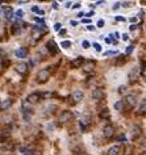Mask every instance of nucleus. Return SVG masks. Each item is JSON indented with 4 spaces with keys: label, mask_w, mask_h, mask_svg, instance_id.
Masks as SVG:
<instances>
[{
    "label": "nucleus",
    "mask_w": 146,
    "mask_h": 155,
    "mask_svg": "<svg viewBox=\"0 0 146 155\" xmlns=\"http://www.w3.org/2000/svg\"><path fill=\"white\" fill-rule=\"evenodd\" d=\"M49 78H50V72H49V70L42 69V70H40L38 74H37V82L38 83H46V82L49 80Z\"/></svg>",
    "instance_id": "obj_1"
},
{
    "label": "nucleus",
    "mask_w": 146,
    "mask_h": 155,
    "mask_svg": "<svg viewBox=\"0 0 146 155\" xmlns=\"http://www.w3.org/2000/svg\"><path fill=\"white\" fill-rule=\"evenodd\" d=\"M72 117H74V115H72L70 110H63L59 115V118H58V120H59L61 123H66V122H69V121H71Z\"/></svg>",
    "instance_id": "obj_2"
},
{
    "label": "nucleus",
    "mask_w": 146,
    "mask_h": 155,
    "mask_svg": "<svg viewBox=\"0 0 146 155\" xmlns=\"http://www.w3.org/2000/svg\"><path fill=\"white\" fill-rule=\"evenodd\" d=\"M45 32H46L45 25H42V26H33V29H32V34H33V37H34V38H41V36H42Z\"/></svg>",
    "instance_id": "obj_3"
},
{
    "label": "nucleus",
    "mask_w": 146,
    "mask_h": 155,
    "mask_svg": "<svg viewBox=\"0 0 146 155\" xmlns=\"http://www.w3.org/2000/svg\"><path fill=\"white\" fill-rule=\"evenodd\" d=\"M46 49H48V51L50 53V54H57L58 53V46H57V43H55L54 40L48 41V43H46Z\"/></svg>",
    "instance_id": "obj_4"
},
{
    "label": "nucleus",
    "mask_w": 146,
    "mask_h": 155,
    "mask_svg": "<svg viewBox=\"0 0 146 155\" xmlns=\"http://www.w3.org/2000/svg\"><path fill=\"white\" fill-rule=\"evenodd\" d=\"M90 123H91V117H90V116H82V117H80L79 126H80V129H82V132L86 130V126L90 125Z\"/></svg>",
    "instance_id": "obj_5"
},
{
    "label": "nucleus",
    "mask_w": 146,
    "mask_h": 155,
    "mask_svg": "<svg viewBox=\"0 0 146 155\" xmlns=\"http://www.w3.org/2000/svg\"><path fill=\"white\" fill-rule=\"evenodd\" d=\"M140 74H141V71H140V69H132L130 70V72H129V80L132 82V83H134V82H137V79L140 78Z\"/></svg>",
    "instance_id": "obj_6"
},
{
    "label": "nucleus",
    "mask_w": 146,
    "mask_h": 155,
    "mask_svg": "<svg viewBox=\"0 0 146 155\" xmlns=\"http://www.w3.org/2000/svg\"><path fill=\"white\" fill-rule=\"evenodd\" d=\"M91 96H92L94 100H103L104 99V92H103V89H100V88H95L94 91H92Z\"/></svg>",
    "instance_id": "obj_7"
},
{
    "label": "nucleus",
    "mask_w": 146,
    "mask_h": 155,
    "mask_svg": "<svg viewBox=\"0 0 146 155\" xmlns=\"http://www.w3.org/2000/svg\"><path fill=\"white\" fill-rule=\"evenodd\" d=\"M41 97H42V96H41V93H38V92H34V93H30V95H28V97H26V101H28L29 104H36Z\"/></svg>",
    "instance_id": "obj_8"
},
{
    "label": "nucleus",
    "mask_w": 146,
    "mask_h": 155,
    "mask_svg": "<svg viewBox=\"0 0 146 155\" xmlns=\"http://www.w3.org/2000/svg\"><path fill=\"white\" fill-rule=\"evenodd\" d=\"M103 133H104V137L105 138H112L115 135V128L112 126V125H107V126H104Z\"/></svg>",
    "instance_id": "obj_9"
},
{
    "label": "nucleus",
    "mask_w": 146,
    "mask_h": 155,
    "mask_svg": "<svg viewBox=\"0 0 146 155\" xmlns=\"http://www.w3.org/2000/svg\"><path fill=\"white\" fill-rule=\"evenodd\" d=\"M28 64L25 63V62H20V63L16 64V71L19 72V74H25L26 71H28Z\"/></svg>",
    "instance_id": "obj_10"
},
{
    "label": "nucleus",
    "mask_w": 146,
    "mask_h": 155,
    "mask_svg": "<svg viewBox=\"0 0 146 155\" xmlns=\"http://www.w3.org/2000/svg\"><path fill=\"white\" fill-rule=\"evenodd\" d=\"M84 63V58L83 57H78V58H75L74 60H71V67H74V69H78V67H80L82 64Z\"/></svg>",
    "instance_id": "obj_11"
},
{
    "label": "nucleus",
    "mask_w": 146,
    "mask_h": 155,
    "mask_svg": "<svg viewBox=\"0 0 146 155\" xmlns=\"http://www.w3.org/2000/svg\"><path fill=\"white\" fill-rule=\"evenodd\" d=\"M83 96H84V93L80 91V89H76V91L72 93V99H74L75 103H79V101L83 100Z\"/></svg>",
    "instance_id": "obj_12"
},
{
    "label": "nucleus",
    "mask_w": 146,
    "mask_h": 155,
    "mask_svg": "<svg viewBox=\"0 0 146 155\" xmlns=\"http://www.w3.org/2000/svg\"><path fill=\"white\" fill-rule=\"evenodd\" d=\"M14 54H16L17 58H25L26 55H28V50H26L25 47H19V49L14 51Z\"/></svg>",
    "instance_id": "obj_13"
},
{
    "label": "nucleus",
    "mask_w": 146,
    "mask_h": 155,
    "mask_svg": "<svg viewBox=\"0 0 146 155\" xmlns=\"http://www.w3.org/2000/svg\"><path fill=\"white\" fill-rule=\"evenodd\" d=\"M12 104H13V100H12V99H6L4 101H1V110L9 109L12 106Z\"/></svg>",
    "instance_id": "obj_14"
},
{
    "label": "nucleus",
    "mask_w": 146,
    "mask_h": 155,
    "mask_svg": "<svg viewBox=\"0 0 146 155\" xmlns=\"http://www.w3.org/2000/svg\"><path fill=\"white\" fill-rule=\"evenodd\" d=\"M125 101H126V104H129L130 106H134L136 104H137V97H136L134 95H128Z\"/></svg>",
    "instance_id": "obj_15"
},
{
    "label": "nucleus",
    "mask_w": 146,
    "mask_h": 155,
    "mask_svg": "<svg viewBox=\"0 0 146 155\" xmlns=\"http://www.w3.org/2000/svg\"><path fill=\"white\" fill-rule=\"evenodd\" d=\"M4 16H6L7 20H11V19L13 17V9H12L11 7H7V8L4 9Z\"/></svg>",
    "instance_id": "obj_16"
},
{
    "label": "nucleus",
    "mask_w": 146,
    "mask_h": 155,
    "mask_svg": "<svg viewBox=\"0 0 146 155\" xmlns=\"http://www.w3.org/2000/svg\"><path fill=\"white\" fill-rule=\"evenodd\" d=\"M120 146H112L111 149L108 150V155H118L120 154Z\"/></svg>",
    "instance_id": "obj_17"
},
{
    "label": "nucleus",
    "mask_w": 146,
    "mask_h": 155,
    "mask_svg": "<svg viewBox=\"0 0 146 155\" xmlns=\"http://www.w3.org/2000/svg\"><path fill=\"white\" fill-rule=\"evenodd\" d=\"M99 117H100L101 120H108V118L111 117V113H109L108 109H103L100 113H99Z\"/></svg>",
    "instance_id": "obj_18"
},
{
    "label": "nucleus",
    "mask_w": 146,
    "mask_h": 155,
    "mask_svg": "<svg viewBox=\"0 0 146 155\" xmlns=\"http://www.w3.org/2000/svg\"><path fill=\"white\" fill-rule=\"evenodd\" d=\"M115 109L116 110H118V112H121V110H124V106H125V104H124V101L123 100H120V101H116L115 103Z\"/></svg>",
    "instance_id": "obj_19"
},
{
    "label": "nucleus",
    "mask_w": 146,
    "mask_h": 155,
    "mask_svg": "<svg viewBox=\"0 0 146 155\" xmlns=\"http://www.w3.org/2000/svg\"><path fill=\"white\" fill-rule=\"evenodd\" d=\"M141 134V129L138 126H133L132 129V139H136V138L138 137V135Z\"/></svg>",
    "instance_id": "obj_20"
},
{
    "label": "nucleus",
    "mask_w": 146,
    "mask_h": 155,
    "mask_svg": "<svg viewBox=\"0 0 146 155\" xmlns=\"http://www.w3.org/2000/svg\"><path fill=\"white\" fill-rule=\"evenodd\" d=\"M94 67H95V63H94V62H90V63H86V66H84V71L90 72V71H92V70H94Z\"/></svg>",
    "instance_id": "obj_21"
},
{
    "label": "nucleus",
    "mask_w": 146,
    "mask_h": 155,
    "mask_svg": "<svg viewBox=\"0 0 146 155\" xmlns=\"http://www.w3.org/2000/svg\"><path fill=\"white\" fill-rule=\"evenodd\" d=\"M61 47L69 49V47H71V42H70V41H62V42H61Z\"/></svg>",
    "instance_id": "obj_22"
},
{
    "label": "nucleus",
    "mask_w": 146,
    "mask_h": 155,
    "mask_svg": "<svg viewBox=\"0 0 146 155\" xmlns=\"http://www.w3.org/2000/svg\"><path fill=\"white\" fill-rule=\"evenodd\" d=\"M138 112H140L141 115H146V103L141 104V105H140V109H138Z\"/></svg>",
    "instance_id": "obj_23"
},
{
    "label": "nucleus",
    "mask_w": 146,
    "mask_h": 155,
    "mask_svg": "<svg viewBox=\"0 0 146 155\" xmlns=\"http://www.w3.org/2000/svg\"><path fill=\"white\" fill-rule=\"evenodd\" d=\"M126 91H128V87L126 86H120L118 87V93H121V95L126 93Z\"/></svg>",
    "instance_id": "obj_24"
},
{
    "label": "nucleus",
    "mask_w": 146,
    "mask_h": 155,
    "mask_svg": "<svg viewBox=\"0 0 146 155\" xmlns=\"http://www.w3.org/2000/svg\"><path fill=\"white\" fill-rule=\"evenodd\" d=\"M20 151H23L24 155H33V151H30V150H26V149H24V147H21Z\"/></svg>",
    "instance_id": "obj_25"
},
{
    "label": "nucleus",
    "mask_w": 146,
    "mask_h": 155,
    "mask_svg": "<svg viewBox=\"0 0 146 155\" xmlns=\"http://www.w3.org/2000/svg\"><path fill=\"white\" fill-rule=\"evenodd\" d=\"M92 46H94V47H95V50H96V51H99V53L101 51V46L99 45V43H97V42H94V43H92Z\"/></svg>",
    "instance_id": "obj_26"
},
{
    "label": "nucleus",
    "mask_w": 146,
    "mask_h": 155,
    "mask_svg": "<svg viewBox=\"0 0 146 155\" xmlns=\"http://www.w3.org/2000/svg\"><path fill=\"white\" fill-rule=\"evenodd\" d=\"M118 51H116V50H109V51H105L104 53V55H117Z\"/></svg>",
    "instance_id": "obj_27"
},
{
    "label": "nucleus",
    "mask_w": 146,
    "mask_h": 155,
    "mask_svg": "<svg viewBox=\"0 0 146 155\" xmlns=\"http://www.w3.org/2000/svg\"><path fill=\"white\" fill-rule=\"evenodd\" d=\"M61 28H62V24H61V23H55L54 24V30H57V32H61Z\"/></svg>",
    "instance_id": "obj_28"
},
{
    "label": "nucleus",
    "mask_w": 146,
    "mask_h": 155,
    "mask_svg": "<svg viewBox=\"0 0 146 155\" xmlns=\"http://www.w3.org/2000/svg\"><path fill=\"white\" fill-rule=\"evenodd\" d=\"M133 50H134V46H128V47H126V55L132 54Z\"/></svg>",
    "instance_id": "obj_29"
},
{
    "label": "nucleus",
    "mask_w": 146,
    "mask_h": 155,
    "mask_svg": "<svg viewBox=\"0 0 146 155\" xmlns=\"http://www.w3.org/2000/svg\"><path fill=\"white\" fill-rule=\"evenodd\" d=\"M41 96H42L43 99H49V97H52V92H45V93H41Z\"/></svg>",
    "instance_id": "obj_30"
},
{
    "label": "nucleus",
    "mask_w": 146,
    "mask_h": 155,
    "mask_svg": "<svg viewBox=\"0 0 146 155\" xmlns=\"http://www.w3.org/2000/svg\"><path fill=\"white\" fill-rule=\"evenodd\" d=\"M23 14H24L23 9H19V11L16 12V16H17V19H21V17H23Z\"/></svg>",
    "instance_id": "obj_31"
},
{
    "label": "nucleus",
    "mask_w": 146,
    "mask_h": 155,
    "mask_svg": "<svg viewBox=\"0 0 146 155\" xmlns=\"http://www.w3.org/2000/svg\"><path fill=\"white\" fill-rule=\"evenodd\" d=\"M82 46H83L84 49H88V47H90V42H88V41H83V42H82Z\"/></svg>",
    "instance_id": "obj_32"
},
{
    "label": "nucleus",
    "mask_w": 146,
    "mask_h": 155,
    "mask_svg": "<svg viewBox=\"0 0 146 155\" xmlns=\"http://www.w3.org/2000/svg\"><path fill=\"white\" fill-rule=\"evenodd\" d=\"M36 23H40L41 25H45V21H43V19H38V17H34Z\"/></svg>",
    "instance_id": "obj_33"
},
{
    "label": "nucleus",
    "mask_w": 146,
    "mask_h": 155,
    "mask_svg": "<svg viewBox=\"0 0 146 155\" xmlns=\"http://www.w3.org/2000/svg\"><path fill=\"white\" fill-rule=\"evenodd\" d=\"M104 26V20H99L97 21V28H103Z\"/></svg>",
    "instance_id": "obj_34"
},
{
    "label": "nucleus",
    "mask_w": 146,
    "mask_h": 155,
    "mask_svg": "<svg viewBox=\"0 0 146 155\" xmlns=\"http://www.w3.org/2000/svg\"><path fill=\"white\" fill-rule=\"evenodd\" d=\"M87 29H88L90 32H94V30H95V26H94V25H91V24H90V25H87Z\"/></svg>",
    "instance_id": "obj_35"
},
{
    "label": "nucleus",
    "mask_w": 146,
    "mask_h": 155,
    "mask_svg": "<svg viewBox=\"0 0 146 155\" xmlns=\"http://www.w3.org/2000/svg\"><path fill=\"white\" fill-rule=\"evenodd\" d=\"M137 24H132V25H130V28H129V29H130V30H136V29H137Z\"/></svg>",
    "instance_id": "obj_36"
},
{
    "label": "nucleus",
    "mask_w": 146,
    "mask_h": 155,
    "mask_svg": "<svg viewBox=\"0 0 146 155\" xmlns=\"http://www.w3.org/2000/svg\"><path fill=\"white\" fill-rule=\"evenodd\" d=\"M141 146L145 147V149H146V138H143L142 141H141Z\"/></svg>",
    "instance_id": "obj_37"
},
{
    "label": "nucleus",
    "mask_w": 146,
    "mask_h": 155,
    "mask_svg": "<svg viewBox=\"0 0 146 155\" xmlns=\"http://www.w3.org/2000/svg\"><path fill=\"white\" fill-rule=\"evenodd\" d=\"M120 5H121L120 3H116L115 5H113V11H116V9H118V8H120Z\"/></svg>",
    "instance_id": "obj_38"
},
{
    "label": "nucleus",
    "mask_w": 146,
    "mask_h": 155,
    "mask_svg": "<svg viewBox=\"0 0 146 155\" xmlns=\"http://www.w3.org/2000/svg\"><path fill=\"white\" fill-rule=\"evenodd\" d=\"M52 5H53V8H54V9H58V3H57V1H53Z\"/></svg>",
    "instance_id": "obj_39"
},
{
    "label": "nucleus",
    "mask_w": 146,
    "mask_h": 155,
    "mask_svg": "<svg viewBox=\"0 0 146 155\" xmlns=\"http://www.w3.org/2000/svg\"><path fill=\"white\" fill-rule=\"evenodd\" d=\"M32 11H33V12H37V13H38V12H40L41 9L38 8V7H33V8H32Z\"/></svg>",
    "instance_id": "obj_40"
},
{
    "label": "nucleus",
    "mask_w": 146,
    "mask_h": 155,
    "mask_svg": "<svg viewBox=\"0 0 146 155\" xmlns=\"http://www.w3.org/2000/svg\"><path fill=\"white\" fill-rule=\"evenodd\" d=\"M118 141H124V142H125V141H126L125 135H120V137H118Z\"/></svg>",
    "instance_id": "obj_41"
},
{
    "label": "nucleus",
    "mask_w": 146,
    "mask_h": 155,
    "mask_svg": "<svg viewBox=\"0 0 146 155\" xmlns=\"http://www.w3.org/2000/svg\"><path fill=\"white\" fill-rule=\"evenodd\" d=\"M116 20H117V21H123V23H124V21H125V19L121 17V16H117V17H116Z\"/></svg>",
    "instance_id": "obj_42"
},
{
    "label": "nucleus",
    "mask_w": 146,
    "mask_h": 155,
    "mask_svg": "<svg viewBox=\"0 0 146 155\" xmlns=\"http://www.w3.org/2000/svg\"><path fill=\"white\" fill-rule=\"evenodd\" d=\"M72 8H80V3H75L74 5H72Z\"/></svg>",
    "instance_id": "obj_43"
},
{
    "label": "nucleus",
    "mask_w": 146,
    "mask_h": 155,
    "mask_svg": "<svg viewBox=\"0 0 146 155\" xmlns=\"http://www.w3.org/2000/svg\"><path fill=\"white\" fill-rule=\"evenodd\" d=\"M87 17H91V16H94V11H91V12H88V13L86 14Z\"/></svg>",
    "instance_id": "obj_44"
},
{
    "label": "nucleus",
    "mask_w": 146,
    "mask_h": 155,
    "mask_svg": "<svg viewBox=\"0 0 146 155\" xmlns=\"http://www.w3.org/2000/svg\"><path fill=\"white\" fill-rule=\"evenodd\" d=\"M82 21H83L84 24H88V25H90V19H83Z\"/></svg>",
    "instance_id": "obj_45"
},
{
    "label": "nucleus",
    "mask_w": 146,
    "mask_h": 155,
    "mask_svg": "<svg viewBox=\"0 0 146 155\" xmlns=\"http://www.w3.org/2000/svg\"><path fill=\"white\" fill-rule=\"evenodd\" d=\"M128 34H123V41H128Z\"/></svg>",
    "instance_id": "obj_46"
},
{
    "label": "nucleus",
    "mask_w": 146,
    "mask_h": 155,
    "mask_svg": "<svg viewBox=\"0 0 146 155\" xmlns=\"http://www.w3.org/2000/svg\"><path fill=\"white\" fill-rule=\"evenodd\" d=\"M70 5H71V1H67V3L65 4V7H66V8H70Z\"/></svg>",
    "instance_id": "obj_47"
},
{
    "label": "nucleus",
    "mask_w": 146,
    "mask_h": 155,
    "mask_svg": "<svg viewBox=\"0 0 146 155\" xmlns=\"http://www.w3.org/2000/svg\"><path fill=\"white\" fill-rule=\"evenodd\" d=\"M113 36H115V38H118V37H120V33L116 32V33H113Z\"/></svg>",
    "instance_id": "obj_48"
},
{
    "label": "nucleus",
    "mask_w": 146,
    "mask_h": 155,
    "mask_svg": "<svg viewBox=\"0 0 146 155\" xmlns=\"http://www.w3.org/2000/svg\"><path fill=\"white\" fill-rule=\"evenodd\" d=\"M65 33H66V30H65V29H62V30H61V32H59V34H61V36H63V34H65Z\"/></svg>",
    "instance_id": "obj_49"
},
{
    "label": "nucleus",
    "mask_w": 146,
    "mask_h": 155,
    "mask_svg": "<svg viewBox=\"0 0 146 155\" xmlns=\"http://www.w3.org/2000/svg\"><path fill=\"white\" fill-rule=\"evenodd\" d=\"M82 16H84V13L83 12H79V13H78V17H82Z\"/></svg>",
    "instance_id": "obj_50"
},
{
    "label": "nucleus",
    "mask_w": 146,
    "mask_h": 155,
    "mask_svg": "<svg viewBox=\"0 0 146 155\" xmlns=\"http://www.w3.org/2000/svg\"><path fill=\"white\" fill-rule=\"evenodd\" d=\"M130 21H132V23H136V21H137V19H136V17H130Z\"/></svg>",
    "instance_id": "obj_51"
},
{
    "label": "nucleus",
    "mask_w": 146,
    "mask_h": 155,
    "mask_svg": "<svg viewBox=\"0 0 146 155\" xmlns=\"http://www.w3.org/2000/svg\"><path fill=\"white\" fill-rule=\"evenodd\" d=\"M105 42H107V43H111L112 40H111V38H105Z\"/></svg>",
    "instance_id": "obj_52"
},
{
    "label": "nucleus",
    "mask_w": 146,
    "mask_h": 155,
    "mask_svg": "<svg viewBox=\"0 0 146 155\" xmlns=\"http://www.w3.org/2000/svg\"><path fill=\"white\" fill-rule=\"evenodd\" d=\"M38 14H41V16H43V14H45V12H43V11H42V9H41V11H40V12H38Z\"/></svg>",
    "instance_id": "obj_53"
},
{
    "label": "nucleus",
    "mask_w": 146,
    "mask_h": 155,
    "mask_svg": "<svg viewBox=\"0 0 146 155\" xmlns=\"http://www.w3.org/2000/svg\"><path fill=\"white\" fill-rule=\"evenodd\" d=\"M76 24H78V23H76V21H74V20H72V21H71V25H74V26H75V25H76Z\"/></svg>",
    "instance_id": "obj_54"
},
{
    "label": "nucleus",
    "mask_w": 146,
    "mask_h": 155,
    "mask_svg": "<svg viewBox=\"0 0 146 155\" xmlns=\"http://www.w3.org/2000/svg\"><path fill=\"white\" fill-rule=\"evenodd\" d=\"M123 7H129V3H123Z\"/></svg>",
    "instance_id": "obj_55"
},
{
    "label": "nucleus",
    "mask_w": 146,
    "mask_h": 155,
    "mask_svg": "<svg viewBox=\"0 0 146 155\" xmlns=\"http://www.w3.org/2000/svg\"><path fill=\"white\" fill-rule=\"evenodd\" d=\"M3 53H4V50H3V49H1V47H0V55L3 54Z\"/></svg>",
    "instance_id": "obj_56"
},
{
    "label": "nucleus",
    "mask_w": 146,
    "mask_h": 155,
    "mask_svg": "<svg viewBox=\"0 0 146 155\" xmlns=\"http://www.w3.org/2000/svg\"><path fill=\"white\" fill-rule=\"evenodd\" d=\"M0 110H1V101H0Z\"/></svg>",
    "instance_id": "obj_57"
},
{
    "label": "nucleus",
    "mask_w": 146,
    "mask_h": 155,
    "mask_svg": "<svg viewBox=\"0 0 146 155\" xmlns=\"http://www.w3.org/2000/svg\"><path fill=\"white\" fill-rule=\"evenodd\" d=\"M0 4H1V1H0Z\"/></svg>",
    "instance_id": "obj_58"
},
{
    "label": "nucleus",
    "mask_w": 146,
    "mask_h": 155,
    "mask_svg": "<svg viewBox=\"0 0 146 155\" xmlns=\"http://www.w3.org/2000/svg\"><path fill=\"white\" fill-rule=\"evenodd\" d=\"M0 14H1V12H0Z\"/></svg>",
    "instance_id": "obj_59"
}]
</instances>
